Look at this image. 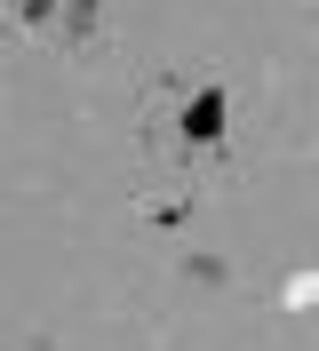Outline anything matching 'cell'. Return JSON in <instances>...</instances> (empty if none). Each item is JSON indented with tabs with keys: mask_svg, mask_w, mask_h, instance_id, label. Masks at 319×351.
<instances>
[{
	"mask_svg": "<svg viewBox=\"0 0 319 351\" xmlns=\"http://www.w3.org/2000/svg\"><path fill=\"white\" fill-rule=\"evenodd\" d=\"M184 136L191 144H215V136H224V88H200L184 104Z\"/></svg>",
	"mask_w": 319,
	"mask_h": 351,
	"instance_id": "cell-1",
	"label": "cell"
},
{
	"mask_svg": "<svg viewBox=\"0 0 319 351\" xmlns=\"http://www.w3.org/2000/svg\"><path fill=\"white\" fill-rule=\"evenodd\" d=\"M56 8H64V0H24V16H32V24H40V16H56Z\"/></svg>",
	"mask_w": 319,
	"mask_h": 351,
	"instance_id": "cell-3",
	"label": "cell"
},
{
	"mask_svg": "<svg viewBox=\"0 0 319 351\" xmlns=\"http://www.w3.org/2000/svg\"><path fill=\"white\" fill-rule=\"evenodd\" d=\"M16 8H24V0H16Z\"/></svg>",
	"mask_w": 319,
	"mask_h": 351,
	"instance_id": "cell-4",
	"label": "cell"
},
{
	"mask_svg": "<svg viewBox=\"0 0 319 351\" xmlns=\"http://www.w3.org/2000/svg\"><path fill=\"white\" fill-rule=\"evenodd\" d=\"M96 16H104L96 0H64V24H72V32H96Z\"/></svg>",
	"mask_w": 319,
	"mask_h": 351,
	"instance_id": "cell-2",
	"label": "cell"
}]
</instances>
